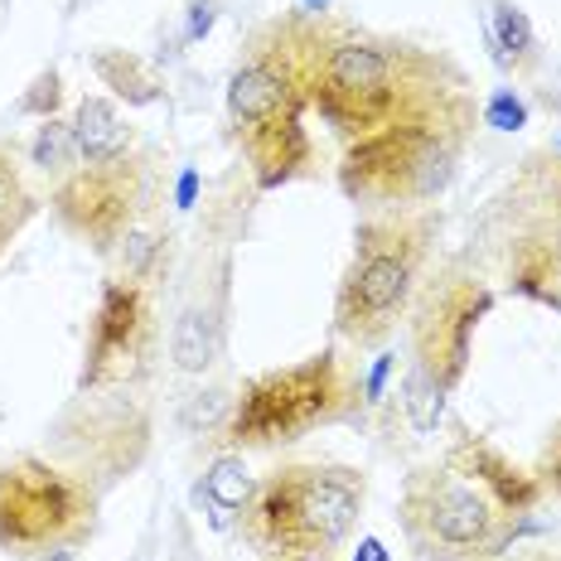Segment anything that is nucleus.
<instances>
[{"label":"nucleus","instance_id":"obj_1","mask_svg":"<svg viewBox=\"0 0 561 561\" xmlns=\"http://www.w3.org/2000/svg\"><path fill=\"white\" fill-rule=\"evenodd\" d=\"M334 25V10L330 15L280 10L242 39L228 78V126L256 190H280L310 170L314 146L306 112Z\"/></svg>","mask_w":561,"mask_h":561},{"label":"nucleus","instance_id":"obj_2","mask_svg":"<svg viewBox=\"0 0 561 561\" xmlns=\"http://www.w3.org/2000/svg\"><path fill=\"white\" fill-rule=\"evenodd\" d=\"M310 107L344 140H364L392 122L474 107V83L450 54L397 34L358 30L339 15L314 73Z\"/></svg>","mask_w":561,"mask_h":561},{"label":"nucleus","instance_id":"obj_3","mask_svg":"<svg viewBox=\"0 0 561 561\" xmlns=\"http://www.w3.org/2000/svg\"><path fill=\"white\" fill-rule=\"evenodd\" d=\"M368 504V474L339 460H286L248 489L238 537L262 561H334Z\"/></svg>","mask_w":561,"mask_h":561},{"label":"nucleus","instance_id":"obj_4","mask_svg":"<svg viewBox=\"0 0 561 561\" xmlns=\"http://www.w3.org/2000/svg\"><path fill=\"white\" fill-rule=\"evenodd\" d=\"M440 238V208H388L354 228V256L334 290V334L358 354H373L407 320L421 276Z\"/></svg>","mask_w":561,"mask_h":561},{"label":"nucleus","instance_id":"obj_5","mask_svg":"<svg viewBox=\"0 0 561 561\" xmlns=\"http://www.w3.org/2000/svg\"><path fill=\"white\" fill-rule=\"evenodd\" d=\"M479 107L392 122L364 140H348L339 160V190L364 214L426 208L450 190L465 150L474 140Z\"/></svg>","mask_w":561,"mask_h":561},{"label":"nucleus","instance_id":"obj_6","mask_svg":"<svg viewBox=\"0 0 561 561\" xmlns=\"http://www.w3.org/2000/svg\"><path fill=\"white\" fill-rule=\"evenodd\" d=\"M397 528L416 561H499L518 542L523 518H513L455 455L440 450L402 479Z\"/></svg>","mask_w":561,"mask_h":561},{"label":"nucleus","instance_id":"obj_7","mask_svg":"<svg viewBox=\"0 0 561 561\" xmlns=\"http://www.w3.org/2000/svg\"><path fill=\"white\" fill-rule=\"evenodd\" d=\"M358 407H364V378L344 354L320 348L300 364L266 368L242 382L224 431L232 450H276L358 416Z\"/></svg>","mask_w":561,"mask_h":561},{"label":"nucleus","instance_id":"obj_8","mask_svg":"<svg viewBox=\"0 0 561 561\" xmlns=\"http://www.w3.org/2000/svg\"><path fill=\"white\" fill-rule=\"evenodd\" d=\"M92 528H98V489L83 474L44 455H15L0 465V552L34 561L64 547H83Z\"/></svg>","mask_w":561,"mask_h":561},{"label":"nucleus","instance_id":"obj_9","mask_svg":"<svg viewBox=\"0 0 561 561\" xmlns=\"http://www.w3.org/2000/svg\"><path fill=\"white\" fill-rule=\"evenodd\" d=\"M494 310V290L470 262L450 256L421 276L412 306H407V339H412V364L421 378H431L440 392H455L470 373L474 334Z\"/></svg>","mask_w":561,"mask_h":561},{"label":"nucleus","instance_id":"obj_10","mask_svg":"<svg viewBox=\"0 0 561 561\" xmlns=\"http://www.w3.org/2000/svg\"><path fill=\"white\" fill-rule=\"evenodd\" d=\"M150 194H156V170L136 146L116 160H83L64 184L49 190V214L88 252L112 256L126 242V232L140 228Z\"/></svg>","mask_w":561,"mask_h":561},{"label":"nucleus","instance_id":"obj_11","mask_svg":"<svg viewBox=\"0 0 561 561\" xmlns=\"http://www.w3.org/2000/svg\"><path fill=\"white\" fill-rule=\"evenodd\" d=\"M156 344H160V320H156V296H150V286L112 272L102 280V296L88 320L78 392L136 388L150 373V364H156Z\"/></svg>","mask_w":561,"mask_h":561},{"label":"nucleus","instance_id":"obj_12","mask_svg":"<svg viewBox=\"0 0 561 561\" xmlns=\"http://www.w3.org/2000/svg\"><path fill=\"white\" fill-rule=\"evenodd\" d=\"M494 238H533L561 252V150H533L489 214Z\"/></svg>","mask_w":561,"mask_h":561},{"label":"nucleus","instance_id":"obj_13","mask_svg":"<svg viewBox=\"0 0 561 561\" xmlns=\"http://www.w3.org/2000/svg\"><path fill=\"white\" fill-rule=\"evenodd\" d=\"M446 455H455V460L470 470L479 484L489 489V494L504 504L513 518H528V513L542 504V494L547 489L537 484V474L533 470H523V465H513L504 450L494 446L489 436H479V431H470V426H455L450 431V446H446Z\"/></svg>","mask_w":561,"mask_h":561},{"label":"nucleus","instance_id":"obj_14","mask_svg":"<svg viewBox=\"0 0 561 561\" xmlns=\"http://www.w3.org/2000/svg\"><path fill=\"white\" fill-rule=\"evenodd\" d=\"M499 256H504V276L513 296H528L537 306L561 310V252L542 248L533 238H499Z\"/></svg>","mask_w":561,"mask_h":561},{"label":"nucleus","instance_id":"obj_15","mask_svg":"<svg viewBox=\"0 0 561 561\" xmlns=\"http://www.w3.org/2000/svg\"><path fill=\"white\" fill-rule=\"evenodd\" d=\"M170 354L184 373H204L224 354V296L218 300H194L184 306V314L174 320V339H170Z\"/></svg>","mask_w":561,"mask_h":561},{"label":"nucleus","instance_id":"obj_16","mask_svg":"<svg viewBox=\"0 0 561 561\" xmlns=\"http://www.w3.org/2000/svg\"><path fill=\"white\" fill-rule=\"evenodd\" d=\"M73 136H78L83 160H116V156H126V150H136V131L126 126V116L116 112V102L102 98V92H88L73 107Z\"/></svg>","mask_w":561,"mask_h":561},{"label":"nucleus","instance_id":"obj_17","mask_svg":"<svg viewBox=\"0 0 561 561\" xmlns=\"http://www.w3.org/2000/svg\"><path fill=\"white\" fill-rule=\"evenodd\" d=\"M39 214H44V198L30 190L25 165H20V156H15V140L0 136V262H5L10 248L20 242V232Z\"/></svg>","mask_w":561,"mask_h":561},{"label":"nucleus","instance_id":"obj_18","mask_svg":"<svg viewBox=\"0 0 561 561\" xmlns=\"http://www.w3.org/2000/svg\"><path fill=\"white\" fill-rule=\"evenodd\" d=\"M489 49H494L504 73H528V68H537V58H542L528 15L513 0H494L489 5Z\"/></svg>","mask_w":561,"mask_h":561},{"label":"nucleus","instance_id":"obj_19","mask_svg":"<svg viewBox=\"0 0 561 561\" xmlns=\"http://www.w3.org/2000/svg\"><path fill=\"white\" fill-rule=\"evenodd\" d=\"M30 165L54 184H64L68 174L83 165V150H78V136H73V122H64V116H44L39 131L30 140Z\"/></svg>","mask_w":561,"mask_h":561},{"label":"nucleus","instance_id":"obj_20","mask_svg":"<svg viewBox=\"0 0 561 561\" xmlns=\"http://www.w3.org/2000/svg\"><path fill=\"white\" fill-rule=\"evenodd\" d=\"M92 68H98L102 83H107L116 98L131 102V107H150V102H160V78L150 73V68L140 64L136 54H126V49H98V54H92Z\"/></svg>","mask_w":561,"mask_h":561},{"label":"nucleus","instance_id":"obj_21","mask_svg":"<svg viewBox=\"0 0 561 561\" xmlns=\"http://www.w3.org/2000/svg\"><path fill=\"white\" fill-rule=\"evenodd\" d=\"M160 252H165V238H160V232H150V228L126 232V242L116 248V276L146 280L150 286V276H156V266H160Z\"/></svg>","mask_w":561,"mask_h":561},{"label":"nucleus","instance_id":"obj_22","mask_svg":"<svg viewBox=\"0 0 561 561\" xmlns=\"http://www.w3.org/2000/svg\"><path fill=\"white\" fill-rule=\"evenodd\" d=\"M402 407H407V416H412V426L421 431V436H431V431L440 426V412H446V392H440L431 378H421L416 368H407V378H402Z\"/></svg>","mask_w":561,"mask_h":561},{"label":"nucleus","instance_id":"obj_23","mask_svg":"<svg viewBox=\"0 0 561 561\" xmlns=\"http://www.w3.org/2000/svg\"><path fill=\"white\" fill-rule=\"evenodd\" d=\"M248 489H252V479H248V470H242L238 455H224V460L204 474V499L224 513H238L242 499H248Z\"/></svg>","mask_w":561,"mask_h":561},{"label":"nucleus","instance_id":"obj_24","mask_svg":"<svg viewBox=\"0 0 561 561\" xmlns=\"http://www.w3.org/2000/svg\"><path fill=\"white\" fill-rule=\"evenodd\" d=\"M479 116H484V126H494V131H523V126H528V107L513 98V88L489 92V102Z\"/></svg>","mask_w":561,"mask_h":561},{"label":"nucleus","instance_id":"obj_25","mask_svg":"<svg viewBox=\"0 0 561 561\" xmlns=\"http://www.w3.org/2000/svg\"><path fill=\"white\" fill-rule=\"evenodd\" d=\"M58 98H64V88H58V68H44L39 78H34V88L25 92V102H20V112L25 116H54V107H58Z\"/></svg>","mask_w":561,"mask_h":561},{"label":"nucleus","instance_id":"obj_26","mask_svg":"<svg viewBox=\"0 0 561 561\" xmlns=\"http://www.w3.org/2000/svg\"><path fill=\"white\" fill-rule=\"evenodd\" d=\"M537 484L542 489H552V494H561V426L552 431V440H547V450H542V460H537Z\"/></svg>","mask_w":561,"mask_h":561},{"label":"nucleus","instance_id":"obj_27","mask_svg":"<svg viewBox=\"0 0 561 561\" xmlns=\"http://www.w3.org/2000/svg\"><path fill=\"white\" fill-rule=\"evenodd\" d=\"M354 561H388V547H382L378 537H364V542L354 547Z\"/></svg>","mask_w":561,"mask_h":561},{"label":"nucleus","instance_id":"obj_28","mask_svg":"<svg viewBox=\"0 0 561 561\" xmlns=\"http://www.w3.org/2000/svg\"><path fill=\"white\" fill-rule=\"evenodd\" d=\"M208 25H214V5H194V20H190V39H198V34H208Z\"/></svg>","mask_w":561,"mask_h":561},{"label":"nucleus","instance_id":"obj_29","mask_svg":"<svg viewBox=\"0 0 561 561\" xmlns=\"http://www.w3.org/2000/svg\"><path fill=\"white\" fill-rule=\"evenodd\" d=\"M499 561H561L552 552H513V557H499Z\"/></svg>","mask_w":561,"mask_h":561},{"label":"nucleus","instance_id":"obj_30","mask_svg":"<svg viewBox=\"0 0 561 561\" xmlns=\"http://www.w3.org/2000/svg\"><path fill=\"white\" fill-rule=\"evenodd\" d=\"M300 10H310V15H330V0H300Z\"/></svg>","mask_w":561,"mask_h":561},{"label":"nucleus","instance_id":"obj_31","mask_svg":"<svg viewBox=\"0 0 561 561\" xmlns=\"http://www.w3.org/2000/svg\"><path fill=\"white\" fill-rule=\"evenodd\" d=\"M194 174H184V180H180V204H190V198H194Z\"/></svg>","mask_w":561,"mask_h":561}]
</instances>
